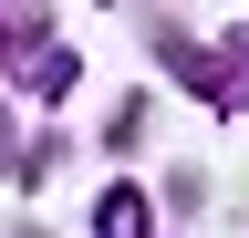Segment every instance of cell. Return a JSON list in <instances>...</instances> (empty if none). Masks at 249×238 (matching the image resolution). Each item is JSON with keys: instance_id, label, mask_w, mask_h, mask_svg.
<instances>
[{"instance_id": "obj_1", "label": "cell", "mask_w": 249, "mask_h": 238, "mask_svg": "<svg viewBox=\"0 0 249 238\" xmlns=\"http://www.w3.org/2000/svg\"><path fill=\"white\" fill-rule=\"evenodd\" d=\"M104 238H145V197H135V187L104 197Z\"/></svg>"}]
</instances>
